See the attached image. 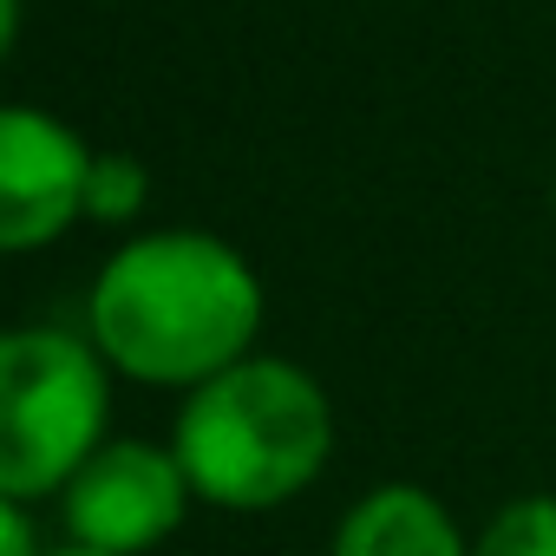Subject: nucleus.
I'll use <instances>...</instances> for the list:
<instances>
[{"label":"nucleus","instance_id":"20e7f679","mask_svg":"<svg viewBox=\"0 0 556 556\" xmlns=\"http://www.w3.org/2000/svg\"><path fill=\"white\" fill-rule=\"evenodd\" d=\"M60 543L99 549V556H151L164 549L184 517L197 510V491L170 452V439H112L86 458V471L60 491Z\"/></svg>","mask_w":556,"mask_h":556},{"label":"nucleus","instance_id":"9d476101","mask_svg":"<svg viewBox=\"0 0 556 556\" xmlns=\"http://www.w3.org/2000/svg\"><path fill=\"white\" fill-rule=\"evenodd\" d=\"M47 556H99V549H79V543H53Z\"/></svg>","mask_w":556,"mask_h":556},{"label":"nucleus","instance_id":"0eeeda50","mask_svg":"<svg viewBox=\"0 0 556 556\" xmlns=\"http://www.w3.org/2000/svg\"><path fill=\"white\" fill-rule=\"evenodd\" d=\"M471 556H556V491L504 497L471 530Z\"/></svg>","mask_w":556,"mask_h":556},{"label":"nucleus","instance_id":"423d86ee","mask_svg":"<svg viewBox=\"0 0 556 556\" xmlns=\"http://www.w3.org/2000/svg\"><path fill=\"white\" fill-rule=\"evenodd\" d=\"M328 556H471V530L439 491L380 478L334 517Z\"/></svg>","mask_w":556,"mask_h":556},{"label":"nucleus","instance_id":"9b49d317","mask_svg":"<svg viewBox=\"0 0 556 556\" xmlns=\"http://www.w3.org/2000/svg\"><path fill=\"white\" fill-rule=\"evenodd\" d=\"M549 210H556V184H549Z\"/></svg>","mask_w":556,"mask_h":556},{"label":"nucleus","instance_id":"1a4fd4ad","mask_svg":"<svg viewBox=\"0 0 556 556\" xmlns=\"http://www.w3.org/2000/svg\"><path fill=\"white\" fill-rule=\"evenodd\" d=\"M53 543L40 536V517L34 504H14V497H0V556H47Z\"/></svg>","mask_w":556,"mask_h":556},{"label":"nucleus","instance_id":"f03ea898","mask_svg":"<svg viewBox=\"0 0 556 556\" xmlns=\"http://www.w3.org/2000/svg\"><path fill=\"white\" fill-rule=\"evenodd\" d=\"M170 452L197 504L229 517L282 510L321 484L334 458V400L289 354H249L229 374L184 393Z\"/></svg>","mask_w":556,"mask_h":556},{"label":"nucleus","instance_id":"39448f33","mask_svg":"<svg viewBox=\"0 0 556 556\" xmlns=\"http://www.w3.org/2000/svg\"><path fill=\"white\" fill-rule=\"evenodd\" d=\"M92 157L99 151H86V138L40 105L0 112V242L34 255L86 223Z\"/></svg>","mask_w":556,"mask_h":556},{"label":"nucleus","instance_id":"f257e3e1","mask_svg":"<svg viewBox=\"0 0 556 556\" xmlns=\"http://www.w3.org/2000/svg\"><path fill=\"white\" fill-rule=\"evenodd\" d=\"M262 275L210 229H151L105 255L86 295V334L112 374L197 393L262 341Z\"/></svg>","mask_w":556,"mask_h":556},{"label":"nucleus","instance_id":"7ed1b4c3","mask_svg":"<svg viewBox=\"0 0 556 556\" xmlns=\"http://www.w3.org/2000/svg\"><path fill=\"white\" fill-rule=\"evenodd\" d=\"M112 367L92 334L14 328L0 341V497L60 504L99 445H112Z\"/></svg>","mask_w":556,"mask_h":556},{"label":"nucleus","instance_id":"6e6552de","mask_svg":"<svg viewBox=\"0 0 556 556\" xmlns=\"http://www.w3.org/2000/svg\"><path fill=\"white\" fill-rule=\"evenodd\" d=\"M144 203H151V170L131 151H99L92 157V184H86V223L125 229V223H138Z\"/></svg>","mask_w":556,"mask_h":556}]
</instances>
